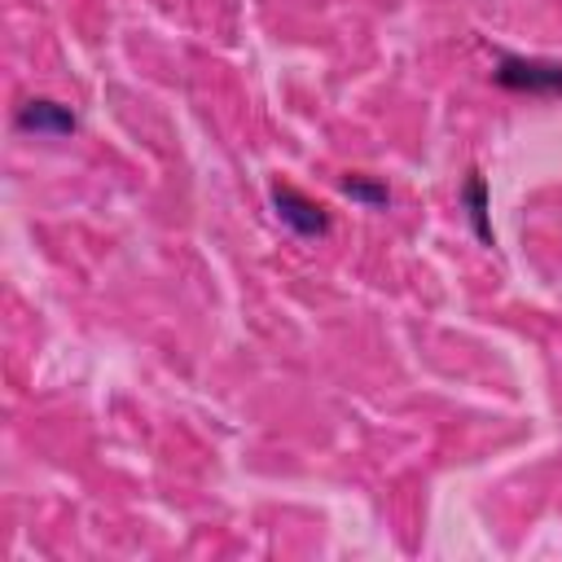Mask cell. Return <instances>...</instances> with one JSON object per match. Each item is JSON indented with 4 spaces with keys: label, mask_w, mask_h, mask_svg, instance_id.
Returning <instances> with one entry per match:
<instances>
[{
    "label": "cell",
    "mask_w": 562,
    "mask_h": 562,
    "mask_svg": "<svg viewBox=\"0 0 562 562\" xmlns=\"http://www.w3.org/2000/svg\"><path fill=\"white\" fill-rule=\"evenodd\" d=\"M492 79H496L505 92H522V97H562V61H549V57L501 53Z\"/></svg>",
    "instance_id": "cell-1"
},
{
    "label": "cell",
    "mask_w": 562,
    "mask_h": 562,
    "mask_svg": "<svg viewBox=\"0 0 562 562\" xmlns=\"http://www.w3.org/2000/svg\"><path fill=\"white\" fill-rule=\"evenodd\" d=\"M268 198H272L277 220H281L290 233H299V237H325V233H329V211H325L316 198H307L303 189L277 180V184L268 189Z\"/></svg>",
    "instance_id": "cell-2"
},
{
    "label": "cell",
    "mask_w": 562,
    "mask_h": 562,
    "mask_svg": "<svg viewBox=\"0 0 562 562\" xmlns=\"http://www.w3.org/2000/svg\"><path fill=\"white\" fill-rule=\"evenodd\" d=\"M13 127L18 132H35V136H70L79 127L75 110L61 105V101H48V97H35L26 101L18 114H13Z\"/></svg>",
    "instance_id": "cell-3"
},
{
    "label": "cell",
    "mask_w": 562,
    "mask_h": 562,
    "mask_svg": "<svg viewBox=\"0 0 562 562\" xmlns=\"http://www.w3.org/2000/svg\"><path fill=\"white\" fill-rule=\"evenodd\" d=\"M461 206H465V220H470V228H474V237L483 241V246H496V233H492V220H487V180H483V171L479 167H470L465 171V180H461Z\"/></svg>",
    "instance_id": "cell-4"
},
{
    "label": "cell",
    "mask_w": 562,
    "mask_h": 562,
    "mask_svg": "<svg viewBox=\"0 0 562 562\" xmlns=\"http://www.w3.org/2000/svg\"><path fill=\"white\" fill-rule=\"evenodd\" d=\"M342 193H347L351 202H360V206H373V211L391 202V189H386L382 180H373V176H360V171L342 176Z\"/></svg>",
    "instance_id": "cell-5"
}]
</instances>
